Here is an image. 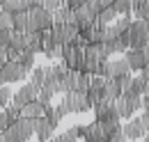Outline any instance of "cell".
Wrapping results in <instances>:
<instances>
[{"label": "cell", "mask_w": 149, "mask_h": 142, "mask_svg": "<svg viewBox=\"0 0 149 142\" xmlns=\"http://www.w3.org/2000/svg\"><path fill=\"white\" fill-rule=\"evenodd\" d=\"M53 28V14H48L41 2H30L28 5V35L32 32H48Z\"/></svg>", "instance_id": "6da1fadb"}, {"label": "cell", "mask_w": 149, "mask_h": 142, "mask_svg": "<svg viewBox=\"0 0 149 142\" xmlns=\"http://www.w3.org/2000/svg\"><path fill=\"white\" fill-rule=\"evenodd\" d=\"M115 112L119 119H133V112H138L142 108V96H133V94H119L115 99Z\"/></svg>", "instance_id": "7a4b0ae2"}, {"label": "cell", "mask_w": 149, "mask_h": 142, "mask_svg": "<svg viewBox=\"0 0 149 142\" xmlns=\"http://www.w3.org/2000/svg\"><path fill=\"white\" fill-rule=\"evenodd\" d=\"M147 131H149V119L145 117V115L133 117V119H129L126 124L122 126V133H124L126 140H142Z\"/></svg>", "instance_id": "3957f363"}, {"label": "cell", "mask_w": 149, "mask_h": 142, "mask_svg": "<svg viewBox=\"0 0 149 142\" xmlns=\"http://www.w3.org/2000/svg\"><path fill=\"white\" fill-rule=\"evenodd\" d=\"M62 106L67 110V115L69 112H87L90 110V101H87V94H83V92H69V94H64V99H62Z\"/></svg>", "instance_id": "277c9868"}, {"label": "cell", "mask_w": 149, "mask_h": 142, "mask_svg": "<svg viewBox=\"0 0 149 142\" xmlns=\"http://www.w3.org/2000/svg\"><path fill=\"white\" fill-rule=\"evenodd\" d=\"M39 96V87H35L32 83H25L19 92H14V96H12V106L14 108H25L28 103H35Z\"/></svg>", "instance_id": "5b68a950"}, {"label": "cell", "mask_w": 149, "mask_h": 142, "mask_svg": "<svg viewBox=\"0 0 149 142\" xmlns=\"http://www.w3.org/2000/svg\"><path fill=\"white\" fill-rule=\"evenodd\" d=\"M28 76V71L21 67L19 62H5V67L0 71V85H9V83H19Z\"/></svg>", "instance_id": "8992f818"}, {"label": "cell", "mask_w": 149, "mask_h": 142, "mask_svg": "<svg viewBox=\"0 0 149 142\" xmlns=\"http://www.w3.org/2000/svg\"><path fill=\"white\" fill-rule=\"evenodd\" d=\"M131 69L129 64H126V60L124 57H119V60H108L106 64H103V78L108 80V78H115V80H119L122 76H129Z\"/></svg>", "instance_id": "52a82bcc"}, {"label": "cell", "mask_w": 149, "mask_h": 142, "mask_svg": "<svg viewBox=\"0 0 149 142\" xmlns=\"http://www.w3.org/2000/svg\"><path fill=\"white\" fill-rule=\"evenodd\" d=\"M103 85H106V78H90V89H87V101H90V106H96V103H101L103 101Z\"/></svg>", "instance_id": "ba28073f"}, {"label": "cell", "mask_w": 149, "mask_h": 142, "mask_svg": "<svg viewBox=\"0 0 149 142\" xmlns=\"http://www.w3.org/2000/svg\"><path fill=\"white\" fill-rule=\"evenodd\" d=\"M53 131H55V128L46 122V117H41V119L35 122V135H37L39 142H48L51 138H53Z\"/></svg>", "instance_id": "9c48e42d"}, {"label": "cell", "mask_w": 149, "mask_h": 142, "mask_svg": "<svg viewBox=\"0 0 149 142\" xmlns=\"http://www.w3.org/2000/svg\"><path fill=\"white\" fill-rule=\"evenodd\" d=\"M124 60H126V64H129L131 71H142L145 62H147V57L142 55V51H126V53H124Z\"/></svg>", "instance_id": "30bf717a"}, {"label": "cell", "mask_w": 149, "mask_h": 142, "mask_svg": "<svg viewBox=\"0 0 149 142\" xmlns=\"http://www.w3.org/2000/svg\"><path fill=\"white\" fill-rule=\"evenodd\" d=\"M28 5L30 2H25V0H7V2H0V12H5V14H21V12H28Z\"/></svg>", "instance_id": "8fae6325"}, {"label": "cell", "mask_w": 149, "mask_h": 142, "mask_svg": "<svg viewBox=\"0 0 149 142\" xmlns=\"http://www.w3.org/2000/svg\"><path fill=\"white\" fill-rule=\"evenodd\" d=\"M21 117L23 119H41L44 117V106L41 103H28L25 108H21Z\"/></svg>", "instance_id": "7c38bea8"}, {"label": "cell", "mask_w": 149, "mask_h": 142, "mask_svg": "<svg viewBox=\"0 0 149 142\" xmlns=\"http://www.w3.org/2000/svg\"><path fill=\"white\" fill-rule=\"evenodd\" d=\"M9 48H14V51H19V53H25V48H28V35H23V32H14V30H12Z\"/></svg>", "instance_id": "4fadbf2b"}, {"label": "cell", "mask_w": 149, "mask_h": 142, "mask_svg": "<svg viewBox=\"0 0 149 142\" xmlns=\"http://www.w3.org/2000/svg\"><path fill=\"white\" fill-rule=\"evenodd\" d=\"M131 14L138 21H149V2H131Z\"/></svg>", "instance_id": "5bb4252c"}, {"label": "cell", "mask_w": 149, "mask_h": 142, "mask_svg": "<svg viewBox=\"0 0 149 142\" xmlns=\"http://www.w3.org/2000/svg\"><path fill=\"white\" fill-rule=\"evenodd\" d=\"M41 32H32V35H28V53H32V55H37V53H41Z\"/></svg>", "instance_id": "9a60e30c"}, {"label": "cell", "mask_w": 149, "mask_h": 142, "mask_svg": "<svg viewBox=\"0 0 149 142\" xmlns=\"http://www.w3.org/2000/svg\"><path fill=\"white\" fill-rule=\"evenodd\" d=\"M112 9L117 12L119 18H131V2L129 0H115L112 2Z\"/></svg>", "instance_id": "2e32d148"}, {"label": "cell", "mask_w": 149, "mask_h": 142, "mask_svg": "<svg viewBox=\"0 0 149 142\" xmlns=\"http://www.w3.org/2000/svg\"><path fill=\"white\" fill-rule=\"evenodd\" d=\"M14 32H23V35H28V12L14 14Z\"/></svg>", "instance_id": "e0dca14e"}, {"label": "cell", "mask_w": 149, "mask_h": 142, "mask_svg": "<svg viewBox=\"0 0 149 142\" xmlns=\"http://www.w3.org/2000/svg\"><path fill=\"white\" fill-rule=\"evenodd\" d=\"M110 48H112V55H115V53H126V51H129V37H126V35L117 37V39L110 44Z\"/></svg>", "instance_id": "ac0fdd59"}, {"label": "cell", "mask_w": 149, "mask_h": 142, "mask_svg": "<svg viewBox=\"0 0 149 142\" xmlns=\"http://www.w3.org/2000/svg\"><path fill=\"white\" fill-rule=\"evenodd\" d=\"M145 87H147V80H142L140 76H133V83H131V92L133 96H142L145 94Z\"/></svg>", "instance_id": "d6986e66"}, {"label": "cell", "mask_w": 149, "mask_h": 142, "mask_svg": "<svg viewBox=\"0 0 149 142\" xmlns=\"http://www.w3.org/2000/svg\"><path fill=\"white\" fill-rule=\"evenodd\" d=\"M12 96H14V92L9 89V85H2L0 87V110H5V108L12 103Z\"/></svg>", "instance_id": "ffe728a7"}, {"label": "cell", "mask_w": 149, "mask_h": 142, "mask_svg": "<svg viewBox=\"0 0 149 142\" xmlns=\"http://www.w3.org/2000/svg\"><path fill=\"white\" fill-rule=\"evenodd\" d=\"M19 64H21V67H23L25 71H28V73H30V71L35 69V55H32V53H28V51H25V53H21Z\"/></svg>", "instance_id": "44dd1931"}, {"label": "cell", "mask_w": 149, "mask_h": 142, "mask_svg": "<svg viewBox=\"0 0 149 142\" xmlns=\"http://www.w3.org/2000/svg\"><path fill=\"white\" fill-rule=\"evenodd\" d=\"M44 80H46V76H44V67H35V69H32V80H30V83H32V85H35V87H44Z\"/></svg>", "instance_id": "7402d4cb"}, {"label": "cell", "mask_w": 149, "mask_h": 142, "mask_svg": "<svg viewBox=\"0 0 149 142\" xmlns=\"http://www.w3.org/2000/svg\"><path fill=\"white\" fill-rule=\"evenodd\" d=\"M0 30H14V16L0 12Z\"/></svg>", "instance_id": "603a6c76"}, {"label": "cell", "mask_w": 149, "mask_h": 142, "mask_svg": "<svg viewBox=\"0 0 149 142\" xmlns=\"http://www.w3.org/2000/svg\"><path fill=\"white\" fill-rule=\"evenodd\" d=\"M12 124H14V119L9 117V112H7V110H2V112H0V135H2V133H5Z\"/></svg>", "instance_id": "cb8c5ba5"}, {"label": "cell", "mask_w": 149, "mask_h": 142, "mask_svg": "<svg viewBox=\"0 0 149 142\" xmlns=\"http://www.w3.org/2000/svg\"><path fill=\"white\" fill-rule=\"evenodd\" d=\"M131 83H133V76H122L119 78V89H122V94H129L131 92Z\"/></svg>", "instance_id": "d4e9b609"}, {"label": "cell", "mask_w": 149, "mask_h": 142, "mask_svg": "<svg viewBox=\"0 0 149 142\" xmlns=\"http://www.w3.org/2000/svg\"><path fill=\"white\" fill-rule=\"evenodd\" d=\"M9 41H12V30H0V51L9 48Z\"/></svg>", "instance_id": "484cf974"}, {"label": "cell", "mask_w": 149, "mask_h": 142, "mask_svg": "<svg viewBox=\"0 0 149 142\" xmlns=\"http://www.w3.org/2000/svg\"><path fill=\"white\" fill-rule=\"evenodd\" d=\"M108 142H129V140L124 138V133H122V131H117L115 135H110V140H108Z\"/></svg>", "instance_id": "4316f807"}, {"label": "cell", "mask_w": 149, "mask_h": 142, "mask_svg": "<svg viewBox=\"0 0 149 142\" xmlns=\"http://www.w3.org/2000/svg\"><path fill=\"white\" fill-rule=\"evenodd\" d=\"M140 110H142V115L149 119V99L147 96H142V108H140Z\"/></svg>", "instance_id": "83f0119b"}, {"label": "cell", "mask_w": 149, "mask_h": 142, "mask_svg": "<svg viewBox=\"0 0 149 142\" xmlns=\"http://www.w3.org/2000/svg\"><path fill=\"white\" fill-rule=\"evenodd\" d=\"M140 78H142V80H147V83H149V60L145 62V67H142V71H140Z\"/></svg>", "instance_id": "f1b7e54d"}, {"label": "cell", "mask_w": 149, "mask_h": 142, "mask_svg": "<svg viewBox=\"0 0 149 142\" xmlns=\"http://www.w3.org/2000/svg\"><path fill=\"white\" fill-rule=\"evenodd\" d=\"M142 55L149 60V39H147V44H145V48H142Z\"/></svg>", "instance_id": "f546056e"}, {"label": "cell", "mask_w": 149, "mask_h": 142, "mask_svg": "<svg viewBox=\"0 0 149 142\" xmlns=\"http://www.w3.org/2000/svg\"><path fill=\"white\" fill-rule=\"evenodd\" d=\"M145 96L149 99V83H147V87H145Z\"/></svg>", "instance_id": "4dcf8cb0"}]
</instances>
